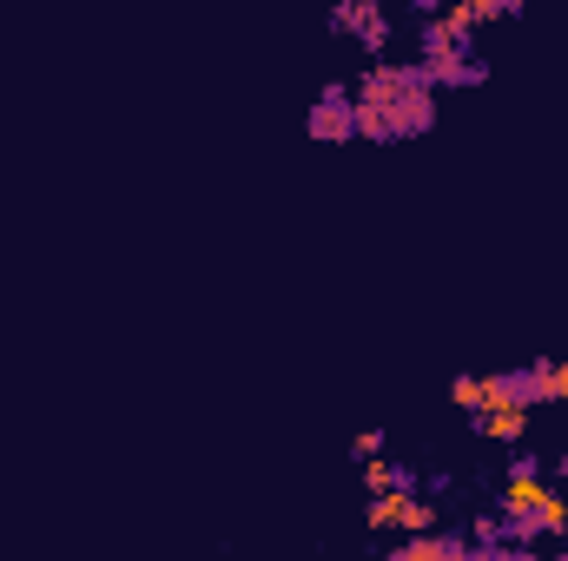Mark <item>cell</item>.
<instances>
[{"label":"cell","instance_id":"1","mask_svg":"<svg viewBox=\"0 0 568 561\" xmlns=\"http://www.w3.org/2000/svg\"><path fill=\"white\" fill-rule=\"evenodd\" d=\"M304 133L317 145H344V140H357V100H351V86H324L317 100H311V113H304Z\"/></svg>","mask_w":568,"mask_h":561},{"label":"cell","instance_id":"2","mask_svg":"<svg viewBox=\"0 0 568 561\" xmlns=\"http://www.w3.org/2000/svg\"><path fill=\"white\" fill-rule=\"evenodd\" d=\"M331 33H351L364 53L384 60V47H390V13H384V0H337V7H331Z\"/></svg>","mask_w":568,"mask_h":561},{"label":"cell","instance_id":"3","mask_svg":"<svg viewBox=\"0 0 568 561\" xmlns=\"http://www.w3.org/2000/svg\"><path fill=\"white\" fill-rule=\"evenodd\" d=\"M429 120H436V86H404L390 100V140H417L429 133Z\"/></svg>","mask_w":568,"mask_h":561},{"label":"cell","instance_id":"4","mask_svg":"<svg viewBox=\"0 0 568 561\" xmlns=\"http://www.w3.org/2000/svg\"><path fill=\"white\" fill-rule=\"evenodd\" d=\"M404 93V67H390V60H371V73L357 80V93L351 100H364V106H390Z\"/></svg>","mask_w":568,"mask_h":561},{"label":"cell","instance_id":"5","mask_svg":"<svg viewBox=\"0 0 568 561\" xmlns=\"http://www.w3.org/2000/svg\"><path fill=\"white\" fill-rule=\"evenodd\" d=\"M476 429H483L489 442H523L529 410H523V404H489V410H476Z\"/></svg>","mask_w":568,"mask_h":561},{"label":"cell","instance_id":"6","mask_svg":"<svg viewBox=\"0 0 568 561\" xmlns=\"http://www.w3.org/2000/svg\"><path fill=\"white\" fill-rule=\"evenodd\" d=\"M397 555H404V561H449V555H463V542H456V536H436V529H424V536L397 542Z\"/></svg>","mask_w":568,"mask_h":561},{"label":"cell","instance_id":"7","mask_svg":"<svg viewBox=\"0 0 568 561\" xmlns=\"http://www.w3.org/2000/svg\"><path fill=\"white\" fill-rule=\"evenodd\" d=\"M364 482H371V496H384V489H417V469H404V462H384V456H371V462H364Z\"/></svg>","mask_w":568,"mask_h":561},{"label":"cell","instance_id":"8","mask_svg":"<svg viewBox=\"0 0 568 561\" xmlns=\"http://www.w3.org/2000/svg\"><path fill=\"white\" fill-rule=\"evenodd\" d=\"M449 397L476 417V410H483V377H456V384H449Z\"/></svg>","mask_w":568,"mask_h":561},{"label":"cell","instance_id":"9","mask_svg":"<svg viewBox=\"0 0 568 561\" xmlns=\"http://www.w3.org/2000/svg\"><path fill=\"white\" fill-rule=\"evenodd\" d=\"M371 529H397V489L371 496Z\"/></svg>","mask_w":568,"mask_h":561},{"label":"cell","instance_id":"10","mask_svg":"<svg viewBox=\"0 0 568 561\" xmlns=\"http://www.w3.org/2000/svg\"><path fill=\"white\" fill-rule=\"evenodd\" d=\"M523 7H529V0H469V13H476V20H496V13H523Z\"/></svg>","mask_w":568,"mask_h":561},{"label":"cell","instance_id":"11","mask_svg":"<svg viewBox=\"0 0 568 561\" xmlns=\"http://www.w3.org/2000/svg\"><path fill=\"white\" fill-rule=\"evenodd\" d=\"M549 404H568V364H549Z\"/></svg>","mask_w":568,"mask_h":561},{"label":"cell","instance_id":"12","mask_svg":"<svg viewBox=\"0 0 568 561\" xmlns=\"http://www.w3.org/2000/svg\"><path fill=\"white\" fill-rule=\"evenodd\" d=\"M351 449H357V456H364V462H371V456H377V449H384V429H364V436H357V442H351Z\"/></svg>","mask_w":568,"mask_h":561},{"label":"cell","instance_id":"13","mask_svg":"<svg viewBox=\"0 0 568 561\" xmlns=\"http://www.w3.org/2000/svg\"><path fill=\"white\" fill-rule=\"evenodd\" d=\"M410 7H417V13H424V20H429V13H436V7H443V0H410Z\"/></svg>","mask_w":568,"mask_h":561}]
</instances>
